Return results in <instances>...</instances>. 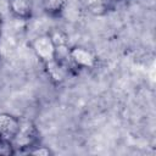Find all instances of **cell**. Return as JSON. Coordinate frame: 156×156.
I'll return each mask as SVG.
<instances>
[{
    "label": "cell",
    "instance_id": "1",
    "mask_svg": "<svg viewBox=\"0 0 156 156\" xmlns=\"http://www.w3.org/2000/svg\"><path fill=\"white\" fill-rule=\"evenodd\" d=\"M32 49L38 58L45 66L48 76L54 83H61L67 74V67L61 65L56 58L55 44L50 34H41L35 37L32 43Z\"/></svg>",
    "mask_w": 156,
    "mask_h": 156
},
{
    "label": "cell",
    "instance_id": "2",
    "mask_svg": "<svg viewBox=\"0 0 156 156\" xmlns=\"http://www.w3.org/2000/svg\"><path fill=\"white\" fill-rule=\"evenodd\" d=\"M69 62L79 68H91L96 63L95 55L83 46L69 48Z\"/></svg>",
    "mask_w": 156,
    "mask_h": 156
},
{
    "label": "cell",
    "instance_id": "3",
    "mask_svg": "<svg viewBox=\"0 0 156 156\" xmlns=\"http://www.w3.org/2000/svg\"><path fill=\"white\" fill-rule=\"evenodd\" d=\"M21 121L6 112H0V138L13 140L18 133Z\"/></svg>",
    "mask_w": 156,
    "mask_h": 156
},
{
    "label": "cell",
    "instance_id": "4",
    "mask_svg": "<svg viewBox=\"0 0 156 156\" xmlns=\"http://www.w3.org/2000/svg\"><path fill=\"white\" fill-rule=\"evenodd\" d=\"M9 7L15 17L28 20L33 13V0H9Z\"/></svg>",
    "mask_w": 156,
    "mask_h": 156
},
{
    "label": "cell",
    "instance_id": "5",
    "mask_svg": "<svg viewBox=\"0 0 156 156\" xmlns=\"http://www.w3.org/2000/svg\"><path fill=\"white\" fill-rule=\"evenodd\" d=\"M66 6V0H43V7L50 16H60Z\"/></svg>",
    "mask_w": 156,
    "mask_h": 156
},
{
    "label": "cell",
    "instance_id": "6",
    "mask_svg": "<svg viewBox=\"0 0 156 156\" xmlns=\"http://www.w3.org/2000/svg\"><path fill=\"white\" fill-rule=\"evenodd\" d=\"M15 151V145L11 140L7 139H1L0 138V156H10L13 155Z\"/></svg>",
    "mask_w": 156,
    "mask_h": 156
},
{
    "label": "cell",
    "instance_id": "7",
    "mask_svg": "<svg viewBox=\"0 0 156 156\" xmlns=\"http://www.w3.org/2000/svg\"><path fill=\"white\" fill-rule=\"evenodd\" d=\"M33 149H29L27 152L28 154H32V155H39V156H49L51 155V151L49 150V147L46 146H32Z\"/></svg>",
    "mask_w": 156,
    "mask_h": 156
},
{
    "label": "cell",
    "instance_id": "8",
    "mask_svg": "<svg viewBox=\"0 0 156 156\" xmlns=\"http://www.w3.org/2000/svg\"><path fill=\"white\" fill-rule=\"evenodd\" d=\"M1 27H2V17L0 15V32H1Z\"/></svg>",
    "mask_w": 156,
    "mask_h": 156
},
{
    "label": "cell",
    "instance_id": "9",
    "mask_svg": "<svg viewBox=\"0 0 156 156\" xmlns=\"http://www.w3.org/2000/svg\"><path fill=\"white\" fill-rule=\"evenodd\" d=\"M117 1H121V0H117Z\"/></svg>",
    "mask_w": 156,
    "mask_h": 156
}]
</instances>
